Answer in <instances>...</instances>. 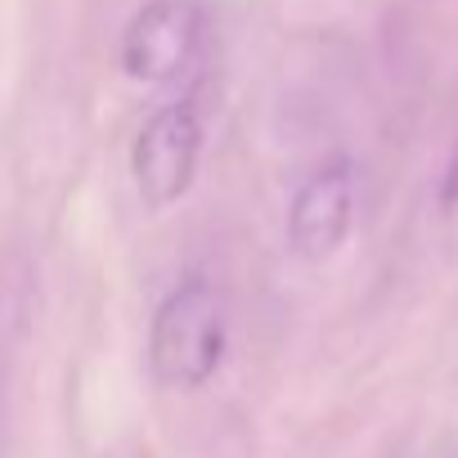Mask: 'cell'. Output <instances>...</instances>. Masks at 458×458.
Masks as SVG:
<instances>
[{
  "instance_id": "cell-4",
  "label": "cell",
  "mask_w": 458,
  "mask_h": 458,
  "mask_svg": "<svg viewBox=\"0 0 458 458\" xmlns=\"http://www.w3.org/2000/svg\"><path fill=\"white\" fill-rule=\"evenodd\" d=\"M351 220H355V166L346 157H333L297 189L288 207V243L301 261L319 266L337 257V248L351 234Z\"/></svg>"
},
{
  "instance_id": "cell-1",
  "label": "cell",
  "mask_w": 458,
  "mask_h": 458,
  "mask_svg": "<svg viewBox=\"0 0 458 458\" xmlns=\"http://www.w3.org/2000/svg\"><path fill=\"white\" fill-rule=\"evenodd\" d=\"M225 333H229L225 297L207 279H184L162 297L148 328L153 377L175 391H193L211 382V373L225 360Z\"/></svg>"
},
{
  "instance_id": "cell-5",
  "label": "cell",
  "mask_w": 458,
  "mask_h": 458,
  "mask_svg": "<svg viewBox=\"0 0 458 458\" xmlns=\"http://www.w3.org/2000/svg\"><path fill=\"white\" fill-rule=\"evenodd\" d=\"M436 225H440V243L458 257V148L440 175V189H436Z\"/></svg>"
},
{
  "instance_id": "cell-2",
  "label": "cell",
  "mask_w": 458,
  "mask_h": 458,
  "mask_svg": "<svg viewBox=\"0 0 458 458\" xmlns=\"http://www.w3.org/2000/svg\"><path fill=\"white\" fill-rule=\"evenodd\" d=\"M202 157V122L189 99L162 104L131 144V175L148 211H166L180 202L198 175Z\"/></svg>"
},
{
  "instance_id": "cell-3",
  "label": "cell",
  "mask_w": 458,
  "mask_h": 458,
  "mask_svg": "<svg viewBox=\"0 0 458 458\" xmlns=\"http://www.w3.org/2000/svg\"><path fill=\"white\" fill-rule=\"evenodd\" d=\"M202 41V10L198 0H148L126 23L122 37V68L131 81L171 86L189 72Z\"/></svg>"
}]
</instances>
